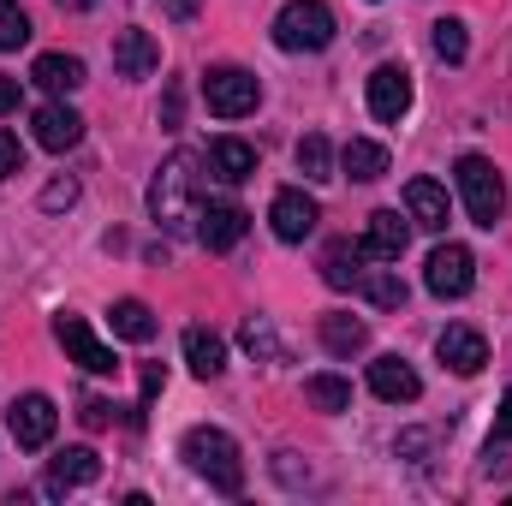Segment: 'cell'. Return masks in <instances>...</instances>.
I'll return each mask as SVG.
<instances>
[{"mask_svg":"<svg viewBox=\"0 0 512 506\" xmlns=\"http://www.w3.org/2000/svg\"><path fill=\"white\" fill-rule=\"evenodd\" d=\"M60 6H72V12H90V6H96V0H60Z\"/></svg>","mask_w":512,"mask_h":506,"instance_id":"39","label":"cell"},{"mask_svg":"<svg viewBox=\"0 0 512 506\" xmlns=\"http://www.w3.org/2000/svg\"><path fill=\"white\" fill-rule=\"evenodd\" d=\"M96 477H102V459H96L90 447H66V453L48 459L42 495H72V489H84V483H96Z\"/></svg>","mask_w":512,"mask_h":506,"instance_id":"12","label":"cell"},{"mask_svg":"<svg viewBox=\"0 0 512 506\" xmlns=\"http://www.w3.org/2000/svg\"><path fill=\"white\" fill-rule=\"evenodd\" d=\"M298 173H304V179H334V149H328L322 131L298 137Z\"/></svg>","mask_w":512,"mask_h":506,"instance_id":"28","label":"cell"},{"mask_svg":"<svg viewBox=\"0 0 512 506\" xmlns=\"http://www.w3.org/2000/svg\"><path fill=\"white\" fill-rule=\"evenodd\" d=\"M274 42H280L286 54H322V48L334 42V12H328L322 0H292V6H280Z\"/></svg>","mask_w":512,"mask_h":506,"instance_id":"4","label":"cell"},{"mask_svg":"<svg viewBox=\"0 0 512 506\" xmlns=\"http://www.w3.org/2000/svg\"><path fill=\"white\" fill-rule=\"evenodd\" d=\"M161 66V42L149 30H120L114 36V72L120 78H149Z\"/></svg>","mask_w":512,"mask_h":506,"instance_id":"17","label":"cell"},{"mask_svg":"<svg viewBox=\"0 0 512 506\" xmlns=\"http://www.w3.org/2000/svg\"><path fill=\"white\" fill-rule=\"evenodd\" d=\"M78 417H84V429H108V423H114V405H108V399H84Z\"/></svg>","mask_w":512,"mask_h":506,"instance_id":"34","label":"cell"},{"mask_svg":"<svg viewBox=\"0 0 512 506\" xmlns=\"http://www.w3.org/2000/svg\"><path fill=\"white\" fill-rule=\"evenodd\" d=\"M429 42H435V54H441V60H447V66H459V60H465V54H471V42H465V24H459V18H441V24H435V36H429Z\"/></svg>","mask_w":512,"mask_h":506,"instance_id":"30","label":"cell"},{"mask_svg":"<svg viewBox=\"0 0 512 506\" xmlns=\"http://www.w3.org/2000/svg\"><path fill=\"white\" fill-rule=\"evenodd\" d=\"M245 221H251V215H245L239 203H203V209H197V239H203L209 251H233V245L245 239Z\"/></svg>","mask_w":512,"mask_h":506,"instance_id":"14","label":"cell"},{"mask_svg":"<svg viewBox=\"0 0 512 506\" xmlns=\"http://www.w3.org/2000/svg\"><path fill=\"white\" fill-rule=\"evenodd\" d=\"M54 423H60V411H54L48 393H18L12 411H6V429H12V441H18L24 453L48 447V441H54Z\"/></svg>","mask_w":512,"mask_h":506,"instance_id":"7","label":"cell"},{"mask_svg":"<svg viewBox=\"0 0 512 506\" xmlns=\"http://www.w3.org/2000/svg\"><path fill=\"white\" fill-rule=\"evenodd\" d=\"M370 114L382 126H399L411 114V72L405 66H376L370 72Z\"/></svg>","mask_w":512,"mask_h":506,"instance_id":"10","label":"cell"},{"mask_svg":"<svg viewBox=\"0 0 512 506\" xmlns=\"http://www.w3.org/2000/svg\"><path fill=\"white\" fill-rule=\"evenodd\" d=\"M358 292H364V298H370L376 310H399V304H405V280H399L393 268H364Z\"/></svg>","mask_w":512,"mask_h":506,"instance_id":"26","label":"cell"},{"mask_svg":"<svg viewBox=\"0 0 512 506\" xmlns=\"http://www.w3.org/2000/svg\"><path fill=\"white\" fill-rule=\"evenodd\" d=\"M203 161H209V173H215L221 185H245V179L256 173V149L245 143V137H215Z\"/></svg>","mask_w":512,"mask_h":506,"instance_id":"18","label":"cell"},{"mask_svg":"<svg viewBox=\"0 0 512 506\" xmlns=\"http://www.w3.org/2000/svg\"><path fill=\"white\" fill-rule=\"evenodd\" d=\"M161 6H167L173 18H197V0H161Z\"/></svg>","mask_w":512,"mask_h":506,"instance_id":"38","label":"cell"},{"mask_svg":"<svg viewBox=\"0 0 512 506\" xmlns=\"http://www.w3.org/2000/svg\"><path fill=\"white\" fill-rule=\"evenodd\" d=\"M370 393L387 399V405H411V399L423 393V381H417V370H411L405 358H393V352H387V358L370 364Z\"/></svg>","mask_w":512,"mask_h":506,"instance_id":"16","label":"cell"},{"mask_svg":"<svg viewBox=\"0 0 512 506\" xmlns=\"http://www.w3.org/2000/svg\"><path fill=\"white\" fill-rule=\"evenodd\" d=\"M405 215H411V227H423V233H447V191H441L435 179H411V185H405Z\"/></svg>","mask_w":512,"mask_h":506,"instance_id":"19","label":"cell"},{"mask_svg":"<svg viewBox=\"0 0 512 506\" xmlns=\"http://www.w3.org/2000/svg\"><path fill=\"white\" fill-rule=\"evenodd\" d=\"M12 108H18V78L0 72V114H12Z\"/></svg>","mask_w":512,"mask_h":506,"instance_id":"37","label":"cell"},{"mask_svg":"<svg viewBox=\"0 0 512 506\" xmlns=\"http://www.w3.org/2000/svg\"><path fill=\"white\" fill-rule=\"evenodd\" d=\"M72 203H78V179H48V185H42V209H48V215L72 209Z\"/></svg>","mask_w":512,"mask_h":506,"instance_id":"32","label":"cell"},{"mask_svg":"<svg viewBox=\"0 0 512 506\" xmlns=\"http://www.w3.org/2000/svg\"><path fill=\"white\" fill-rule=\"evenodd\" d=\"M489 441H512V387H507V399H501V417H495V435Z\"/></svg>","mask_w":512,"mask_h":506,"instance_id":"36","label":"cell"},{"mask_svg":"<svg viewBox=\"0 0 512 506\" xmlns=\"http://www.w3.org/2000/svg\"><path fill=\"white\" fill-rule=\"evenodd\" d=\"M358 245H364V256H370V262H399V256H405V245H411V227L399 221V209H376Z\"/></svg>","mask_w":512,"mask_h":506,"instance_id":"15","label":"cell"},{"mask_svg":"<svg viewBox=\"0 0 512 506\" xmlns=\"http://www.w3.org/2000/svg\"><path fill=\"white\" fill-rule=\"evenodd\" d=\"M203 102L221 120H245V114H256V102H262V84H256V72H245V66H209Z\"/></svg>","mask_w":512,"mask_h":506,"instance_id":"5","label":"cell"},{"mask_svg":"<svg viewBox=\"0 0 512 506\" xmlns=\"http://www.w3.org/2000/svg\"><path fill=\"white\" fill-rule=\"evenodd\" d=\"M435 352H441V364H447L453 376H477V370L489 364V340H483L477 328H465V322H453V328H441V340H435Z\"/></svg>","mask_w":512,"mask_h":506,"instance_id":"11","label":"cell"},{"mask_svg":"<svg viewBox=\"0 0 512 506\" xmlns=\"http://www.w3.org/2000/svg\"><path fill=\"white\" fill-rule=\"evenodd\" d=\"M185 364H191L203 381H215L221 370H227V346H221V334H209V328H185Z\"/></svg>","mask_w":512,"mask_h":506,"instance_id":"22","label":"cell"},{"mask_svg":"<svg viewBox=\"0 0 512 506\" xmlns=\"http://www.w3.org/2000/svg\"><path fill=\"white\" fill-rule=\"evenodd\" d=\"M322 346H328L334 358H352V352L370 346V328H364L358 316H322Z\"/></svg>","mask_w":512,"mask_h":506,"instance_id":"25","label":"cell"},{"mask_svg":"<svg viewBox=\"0 0 512 506\" xmlns=\"http://www.w3.org/2000/svg\"><path fill=\"white\" fill-rule=\"evenodd\" d=\"M108 322H114V334L131 340V346H149V340H155V310H149L143 298H120V304L108 310Z\"/></svg>","mask_w":512,"mask_h":506,"instance_id":"24","label":"cell"},{"mask_svg":"<svg viewBox=\"0 0 512 506\" xmlns=\"http://www.w3.org/2000/svg\"><path fill=\"white\" fill-rule=\"evenodd\" d=\"M24 42H30L24 6H18V0H0V54H6V48H24Z\"/></svg>","mask_w":512,"mask_h":506,"instance_id":"31","label":"cell"},{"mask_svg":"<svg viewBox=\"0 0 512 506\" xmlns=\"http://www.w3.org/2000/svg\"><path fill=\"white\" fill-rule=\"evenodd\" d=\"M364 245H352V239H334L328 251H322V280L334 286V292H358V280H364Z\"/></svg>","mask_w":512,"mask_h":506,"instance_id":"20","label":"cell"},{"mask_svg":"<svg viewBox=\"0 0 512 506\" xmlns=\"http://www.w3.org/2000/svg\"><path fill=\"white\" fill-rule=\"evenodd\" d=\"M453 179H459L465 215H471L477 227H489V233H495V227H501V215H507V185H501L495 161H489V155H459Z\"/></svg>","mask_w":512,"mask_h":506,"instance_id":"2","label":"cell"},{"mask_svg":"<svg viewBox=\"0 0 512 506\" xmlns=\"http://www.w3.org/2000/svg\"><path fill=\"white\" fill-rule=\"evenodd\" d=\"M340 167H346V179L376 185V179L387 173V149H382V143H370V137H352V143L340 149Z\"/></svg>","mask_w":512,"mask_h":506,"instance_id":"23","label":"cell"},{"mask_svg":"<svg viewBox=\"0 0 512 506\" xmlns=\"http://www.w3.org/2000/svg\"><path fill=\"white\" fill-rule=\"evenodd\" d=\"M179 453H185V465H191L215 495H239V489H245V459H239V441H233L227 429L197 423V429H185Z\"/></svg>","mask_w":512,"mask_h":506,"instance_id":"1","label":"cell"},{"mask_svg":"<svg viewBox=\"0 0 512 506\" xmlns=\"http://www.w3.org/2000/svg\"><path fill=\"white\" fill-rule=\"evenodd\" d=\"M149 221L167 227V233H185L197 221V203H191V155H173L155 185H149Z\"/></svg>","mask_w":512,"mask_h":506,"instance_id":"3","label":"cell"},{"mask_svg":"<svg viewBox=\"0 0 512 506\" xmlns=\"http://www.w3.org/2000/svg\"><path fill=\"white\" fill-rule=\"evenodd\" d=\"M239 346H245L251 358H262V364H286V346H280V334H274L262 316H251V322L239 328Z\"/></svg>","mask_w":512,"mask_h":506,"instance_id":"27","label":"cell"},{"mask_svg":"<svg viewBox=\"0 0 512 506\" xmlns=\"http://www.w3.org/2000/svg\"><path fill=\"white\" fill-rule=\"evenodd\" d=\"M179 114H185V96H179V84H167V102H161V126L179 131Z\"/></svg>","mask_w":512,"mask_h":506,"instance_id":"35","label":"cell"},{"mask_svg":"<svg viewBox=\"0 0 512 506\" xmlns=\"http://www.w3.org/2000/svg\"><path fill=\"white\" fill-rule=\"evenodd\" d=\"M12 173H24V143L12 131H0V179H12Z\"/></svg>","mask_w":512,"mask_h":506,"instance_id":"33","label":"cell"},{"mask_svg":"<svg viewBox=\"0 0 512 506\" xmlns=\"http://www.w3.org/2000/svg\"><path fill=\"white\" fill-rule=\"evenodd\" d=\"M30 78H36L48 96H72V90H84V60H78V54H36Z\"/></svg>","mask_w":512,"mask_h":506,"instance_id":"21","label":"cell"},{"mask_svg":"<svg viewBox=\"0 0 512 506\" xmlns=\"http://www.w3.org/2000/svg\"><path fill=\"white\" fill-rule=\"evenodd\" d=\"M268 221H274V239L280 245H304L310 233H316V221H322V209H316V197H304V191H274V203H268Z\"/></svg>","mask_w":512,"mask_h":506,"instance_id":"9","label":"cell"},{"mask_svg":"<svg viewBox=\"0 0 512 506\" xmlns=\"http://www.w3.org/2000/svg\"><path fill=\"white\" fill-rule=\"evenodd\" d=\"M54 334H60V346H66V358H72V364H84L90 376H114V370H120V358H114V346H102V340L90 334V322H84V316H66V310H60V322H54Z\"/></svg>","mask_w":512,"mask_h":506,"instance_id":"8","label":"cell"},{"mask_svg":"<svg viewBox=\"0 0 512 506\" xmlns=\"http://www.w3.org/2000/svg\"><path fill=\"white\" fill-rule=\"evenodd\" d=\"M423 286L435 298H465L477 286V256L465 251V245H435L429 262H423Z\"/></svg>","mask_w":512,"mask_h":506,"instance_id":"6","label":"cell"},{"mask_svg":"<svg viewBox=\"0 0 512 506\" xmlns=\"http://www.w3.org/2000/svg\"><path fill=\"white\" fill-rule=\"evenodd\" d=\"M304 399H310L316 411H346V405H352V381L346 376H310L304 381Z\"/></svg>","mask_w":512,"mask_h":506,"instance_id":"29","label":"cell"},{"mask_svg":"<svg viewBox=\"0 0 512 506\" xmlns=\"http://www.w3.org/2000/svg\"><path fill=\"white\" fill-rule=\"evenodd\" d=\"M36 143L42 149H54V155H66V149H78L84 143V120H78V108H66V102H48V108H36Z\"/></svg>","mask_w":512,"mask_h":506,"instance_id":"13","label":"cell"}]
</instances>
